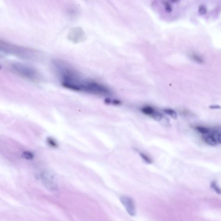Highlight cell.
I'll return each mask as SVG.
<instances>
[{
    "label": "cell",
    "instance_id": "3",
    "mask_svg": "<svg viewBox=\"0 0 221 221\" xmlns=\"http://www.w3.org/2000/svg\"><path fill=\"white\" fill-rule=\"evenodd\" d=\"M9 67L11 72L24 79L35 82L42 80L40 72L30 65L20 62H13L10 64Z\"/></svg>",
    "mask_w": 221,
    "mask_h": 221
},
{
    "label": "cell",
    "instance_id": "2",
    "mask_svg": "<svg viewBox=\"0 0 221 221\" xmlns=\"http://www.w3.org/2000/svg\"><path fill=\"white\" fill-rule=\"evenodd\" d=\"M1 51L5 54L12 55L21 59L35 60L40 57V53L34 49L1 41Z\"/></svg>",
    "mask_w": 221,
    "mask_h": 221
},
{
    "label": "cell",
    "instance_id": "1",
    "mask_svg": "<svg viewBox=\"0 0 221 221\" xmlns=\"http://www.w3.org/2000/svg\"><path fill=\"white\" fill-rule=\"evenodd\" d=\"M52 64L63 87L73 91L82 92L88 79L84 78L79 71L64 61L56 59L53 60Z\"/></svg>",
    "mask_w": 221,
    "mask_h": 221
},
{
    "label": "cell",
    "instance_id": "16",
    "mask_svg": "<svg viewBox=\"0 0 221 221\" xmlns=\"http://www.w3.org/2000/svg\"><path fill=\"white\" fill-rule=\"evenodd\" d=\"M105 102L108 104H112L114 105H120L121 104V102L118 100H112L109 98H106Z\"/></svg>",
    "mask_w": 221,
    "mask_h": 221
},
{
    "label": "cell",
    "instance_id": "20",
    "mask_svg": "<svg viewBox=\"0 0 221 221\" xmlns=\"http://www.w3.org/2000/svg\"><path fill=\"white\" fill-rule=\"evenodd\" d=\"M209 108L217 109H221V107L219 105H211L209 106Z\"/></svg>",
    "mask_w": 221,
    "mask_h": 221
},
{
    "label": "cell",
    "instance_id": "5",
    "mask_svg": "<svg viewBox=\"0 0 221 221\" xmlns=\"http://www.w3.org/2000/svg\"><path fill=\"white\" fill-rule=\"evenodd\" d=\"M40 179L47 189L55 191L57 188L56 182L53 174L47 171H44L40 174Z\"/></svg>",
    "mask_w": 221,
    "mask_h": 221
},
{
    "label": "cell",
    "instance_id": "9",
    "mask_svg": "<svg viewBox=\"0 0 221 221\" xmlns=\"http://www.w3.org/2000/svg\"><path fill=\"white\" fill-rule=\"evenodd\" d=\"M204 140L206 143L211 146H215L217 144L218 142L216 137L213 133V130L211 133L206 134L204 136Z\"/></svg>",
    "mask_w": 221,
    "mask_h": 221
},
{
    "label": "cell",
    "instance_id": "19",
    "mask_svg": "<svg viewBox=\"0 0 221 221\" xmlns=\"http://www.w3.org/2000/svg\"><path fill=\"white\" fill-rule=\"evenodd\" d=\"M207 9L204 5H201L199 7L198 12L200 14H201V15L205 14L207 13Z\"/></svg>",
    "mask_w": 221,
    "mask_h": 221
},
{
    "label": "cell",
    "instance_id": "21",
    "mask_svg": "<svg viewBox=\"0 0 221 221\" xmlns=\"http://www.w3.org/2000/svg\"><path fill=\"white\" fill-rule=\"evenodd\" d=\"M171 1H172V2L176 3L179 1V0H171Z\"/></svg>",
    "mask_w": 221,
    "mask_h": 221
},
{
    "label": "cell",
    "instance_id": "17",
    "mask_svg": "<svg viewBox=\"0 0 221 221\" xmlns=\"http://www.w3.org/2000/svg\"><path fill=\"white\" fill-rule=\"evenodd\" d=\"M163 4L165 7V11L168 13H170L172 11V8L171 4L166 1H163Z\"/></svg>",
    "mask_w": 221,
    "mask_h": 221
},
{
    "label": "cell",
    "instance_id": "12",
    "mask_svg": "<svg viewBox=\"0 0 221 221\" xmlns=\"http://www.w3.org/2000/svg\"><path fill=\"white\" fill-rule=\"evenodd\" d=\"M164 112H165V114L170 116L174 119H177L178 115L176 112L174 110L172 109V108H165L164 109Z\"/></svg>",
    "mask_w": 221,
    "mask_h": 221
},
{
    "label": "cell",
    "instance_id": "13",
    "mask_svg": "<svg viewBox=\"0 0 221 221\" xmlns=\"http://www.w3.org/2000/svg\"><path fill=\"white\" fill-rule=\"evenodd\" d=\"M211 187L212 189L217 194H221V188L218 185L217 183L215 181L212 182L211 184Z\"/></svg>",
    "mask_w": 221,
    "mask_h": 221
},
{
    "label": "cell",
    "instance_id": "11",
    "mask_svg": "<svg viewBox=\"0 0 221 221\" xmlns=\"http://www.w3.org/2000/svg\"><path fill=\"white\" fill-rule=\"evenodd\" d=\"M190 58L193 60L194 62L199 63V64H203L204 62V60L203 58L199 54L193 53L190 55Z\"/></svg>",
    "mask_w": 221,
    "mask_h": 221
},
{
    "label": "cell",
    "instance_id": "10",
    "mask_svg": "<svg viewBox=\"0 0 221 221\" xmlns=\"http://www.w3.org/2000/svg\"><path fill=\"white\" fill-rule=\"evenodd\" d=\"M195 129L198 132H199V133L202 134H206V135L209 134L212 131L211 130L205 126H197L196 127Z\"/></svg>",
    "mask_w": 221,
    "mask_h": 221
},
{
    "label": "cell",
    "instance_id": "6",
    "mask_svg": "<svg viewBox=\"0 0 221 221\" xmlns=\"http://www.w3.org/2000/svg\"><path fill=\"white\" fill-rule=\"evenodd\" d=\"M68 39L74 43H80L84 42L86 39V35L80 27H74L69 31Z\"/></svg>",
    "mask_w": 221,
    "mask_h": 221
},
{
    "label": "cell",
    "instance_id": "8",
    "mask_svg": "<svg viewBox=\"0 0 221 221\" xmlns=\"http://www.w3.org/2000/svg\"><path fill=\"white\" fill-rule=\"evenodd\" d=\"M140 110L143 114L156 121H160L163 118V114L151 106H144L142 107Z\"/></svg>",
    "mask_w": 221,
    "mask_h": 221
},
{
    "label": "cell",
    "instance_id": "18",
    "mask_svg": "<svg viewBox=\"0 0 221 221\" xmlns=\"http://www.w3.org/2000/svg\"><path fill=\"white\" fill-rule=\"evenodd\" d=\"M140 156L142 158V159L144 160V161H145V162H146L147 163L150 164L152 162V160L151 158L147 155H145V154L140 153Z\"/></svg>",
    "mask_w": 221,
    "mask_h": 221
},
{
    "label": "cell",
    "instance_id": "15",
    "mask_svg": "<svg viewBox=\"0 0 221 221\" xmlns=\"http://www.w3.org/2000/svg\"><path fill=\"white\" fill-rule=\"evenodd\" d=\"M47 142L48 145L52 147L57 148L58 146L57 142H56L54 139L52 137H48L47 138Z\"/></svg>",
    "mask_w": 221,
    "mask_h": 221
},
{
    "label": "cell",
    "instance_id": "4",
    "mask_svg": "<svg viewBox=\"0 0 221 221\" xmlns=\"http://www.w3.org/2000/svg\"><path fill=\"white\" fill-rule=\"evenodd\" d=\"M82 92L102 96H109L111 94V91L106 85L91 80H87Z\"/></svg>",
    "mask_w": 221,
    "mask_h": 221
},
{
    "label": "cell",
    "instance_id": "14",
    "mask_svg": "<svg viewBox=\"0 0 221 221\" xmlns=\"http://www.w3.org/2000/svg\"><path fill=\"white\" fill-rule=\"evenodd\" d=\"M22 156L24 158L27 160H31L34 158L33 154L30 151L24 152Z\"/></svg>",
    "mask_w": 221,
    "mask_h": 221
},
{
    "label": "cell",
    "instance_id": "7",
    "mask_svg": "<svg viewBox=\"0 0 221 221\" xmlns=\"http://www.w3.org/2000/svg\"><path fill=\"white\" fill-rule=\"evenodd\" d=\"M120 200L128 213L131 216H135L136 215V208L134 200L126 196L120 197Z\"/></svg>",
    "mask_w": 221,
    "mask_h": 221
}]
</instances>
